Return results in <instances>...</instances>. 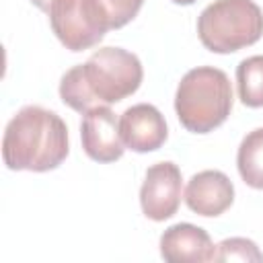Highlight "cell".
Wrapping results in <instances>:
<instances>
[{
	"label": "cell",
	"instance_id": "obj_4",
	"mask_svg": "<svg viewBox=\"0 0 263 263\" xmlns=\"http://www.w3.org/2000/svg\"><path fill=\"white\" fill-rule=\"evenodd\" d=\"M201 45L212 53H234L263 37V10L253 0H214L197 18Z\"/></svg>",
	"mask_w": 263,
	"mask_h": 263
},
{
	"label": "cell",
	"instance_id": "obj_7",
	"mask_svg": "<svg viewBox=\"0 0 263 263\" xmlns=\"http://www.w3.org/2000/svg\"><path fill=\"white\" fill-rule=\"evenodd\" d=\"M80 140L88 158L95 162H115L123 156L125 144L119 134V119L107 107H95L82 113Z\"/></svg>",
	"mask_w": 263,
	"mask_h": 263
},
{
	"label": "cell",
	"instance_id": "obj_12",
	"mask_svg": "<svg viewBox=\"0 0 263 263\" xmlns=\"http://www.w3.org/2000/svg\"><path fill=\"white\" fill-rule=\"evenodd\" d=\"M238 99L251 109L263 107V55L245 58L236 66Z\"/></svg>",
	"mask_w": 263,
	"mask_h": 263
},
{
	"label": "cell",
	"instance_id": "obj_16",
	"mask_svg": "<svg viewBox=\"0 0 263 263\" xmlns=\"http://www.w3.org/2000/svg\"><path fill=\"white\" fill-rule=\"evenodd\" d=\"M171 2H175V4H181V6H189V4H193L195 0H171Z\"/></svg>",
	"mask_w": 263,
	"mask_h": 263
},
{
	"label": "cell",
	"instance_id": "obj_15",
	"mask_svg": "<svg viewBox=\"0 0 263 263\" xmlns=\"http://www.w3.org/2000/svg\"><path fill=\"white\" fill-rule=\"evenodd\" d=\"M39 10H43V12H49V8H51V4L55 2V0H31Z\"/></svg>",
	"mask_w": 263,
	"mask_h": 263
},
{
	"label": "cell",
	"instance_id": "obj_1",
	"mask_svg": "<svg viewBox=\"0 0 263 263\" xmlns=\"http://www.w3.org/2000/svg\"><path fill=\"white\" fill-rule=\"evenodd\" d=\"M144 78L142 62L123 47H101L60 80V99L78 113L119 103L134 95Z\"/></svg>",
	"mask_w": 263,
	"mask_h": 263
},
{
	"label": "cell",
	"instance_id": "obj_14",
	"mask_svg": "<svg viewBox=\"0 0 263 263\" xmlns=\"http://www.w3.org/2000/svg\"><path fill=\"white\" fill-rule=\"evenodd\" d=\"M99 4L103 6L111 29H121L136 18L144 0H99Z\"/></svg>",
	"mask_w": 263,
	"mask_h": 263
},
{
	"label": "cell",
	"instance_id": "obj_9",
	"mask_svg": "<svg viewBox=\"0 0 263 263\" xmlns=\"http://www.w3.org/2000/svg\"><path fill=\"white\" fill-rule=\"evenodd\" d=\"M234 201V185L222 171L195 173L185 187V203L193 214L216 218Z\"/></svg>",
	"mask_w": 263,
	"mask_h": 263
},
{
	"label": "cell",
	"instance_id": "obj_10",
	"mask_svg": "<svg viewBox=\"0 0 263 263\" xmlns=\"http://www.w3.org/2000/svg\"><path fill=\"white\" fill-rule=\"evenodd\" d=\"M160 257L171 263H203L214 261L216 245L210 234L189 222L168 226L160 236Z\"/></svg>",
	"mask_w": 263,
	"mask_h": 263
},
{
	"label": "cell",
	"instance_id": "obj_5",
	"mask_svg": "<svg viewBox=\"0 0 263 263\" xmlns=\"http://www.w3.org/2000/svg\"><path fill=\"white\" fill-rule=\"evenodd\" d=\"M47 14L51 31L70 51L95 47L111 29L99 0H55Z\"/></svg>",
	"mask_w": 263,
	"mask_h": 263
},
{
	"label": "cell",
	"instance_id": "obj_13",
	"mask_svg": "<svg viewBox=\"0 0 263 263\" xmlns=\"http://www.w3.org/2000/svg\"><path fill=\"white\" fill-rule=\"evenodd\" d=\"M214 261H245V263H261L263 261V253L259 251V247L242 236H232V238H224L222 242L216 245V257Z\"/></svg>",
	"mask_w": 263,
	"mask_h": 263
},
{
	"label": "cell",
	"instance_id": "obj_3",
	"mask_svg": "<svg viewBox=\"0 0 263 263\" xmlns=\"http://www.w3.org/2000/svg\"><path fill=\"white\" fill-rule=\"evenodd\" d=\"M232 101L226 72L214 66H197L181 78L175 95V111L187 132L210 134L228 119Z\"/></svg>",
	"mask_w": 263,
	"mask_h": 263
},
{
	"label": "cell",
	"instance_id": "obj_8",
	"mask_svg": "<svg viewBox=\"0 0 263 263\" xmlns=\"http://www.w3.org/2000/svg\"><path fill=\"white\" fill-rule=\"evenodd\" d=\"M119 134L125 148L140 154L158 150L168 138L162 113L150 103L127 107L119 117Z\"/></svg>",
	"mask_w": 263,
	"mask_h": 263
},
{
	"label": "cell",
	"instance_id": "obj_2",
	"mask_svg": "<svg viewBox=\"0 0 263 263\" xmlns=\"http://www.w3.org/2000/svg\"><path fill=\"white\" fill-rule=\"evenodd\" d=\"M68 152V127L49 109L27 105L6 123L2 158L10 171H53L66 160Z\"/></svg>",
	"mask_w": 263,
	"mask_h": 263
},
{
	"label": "cell",
	"instance_id": "obj_6",
	"mask_svg": "<svg viewBox=\"0 0 263 263\" xmlns=\"http://www.w3.org/2000/svg\"><path fill=\"white\" fill-rule=\"evenodd\" d=\"M183 177L175 162L162 160L148 166L140 187V205L146 218L164 222L173 218L181 205Z\"/></svg>",
	"mask_w": 263,
	"mask_h": 263
},
{
	"label": "cell",
	"instance_id": "obj_11",
	"mask_svg": "<svg viewBox=\"0 0 263 263\" xmlns=\"http://www.w3.org/2000/svg\"><path fill=\"white\" fill-rule=\"evenodd\" d=\"M236 166L249 187L263 189V127H257L242 138L236 154Z\"/></svg>",
	"mask_w": 263,
	"mask_h": 263
}]
</instances>
